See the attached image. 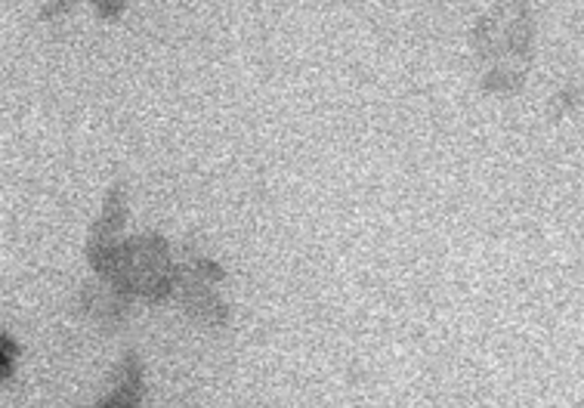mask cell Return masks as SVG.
<instances>
[]
</instances>
